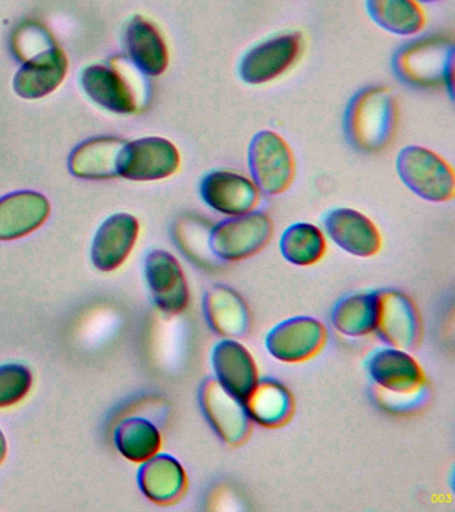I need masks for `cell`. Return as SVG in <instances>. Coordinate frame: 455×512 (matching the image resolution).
Wrapping results in <instances>:
<instances>
[{"label":"cell","instance_id":"1","mask_svg":"<svg viewBox=\"0 0 455 512\" xmlns=\"http://www.w3.org/2000/svg\"><path fill=\"white\" fill-rule=\"evenodd\" d=\"M398 122L399 108L393 92L381 86L367 87L347 107V139L357 150L377 154L393 143Z\"/></svg>","mask_w":455,"mask_h":512},{"label":"cell","instance_id":"2","mask_svg":"<svg viewBox=\"0 0 455 512\" xmlns=\"http://www.w3.org/2000/svg\"><path fill=\"white\" fill-rule=\"evenodd\" d=\"M366 368L383 406L414 407L425 398V372L409 352L379 348L367 359Z\"/></svg>","mask_w":455,"mask_h":512},{"label":"cell","instance_id":"3","mask_svg":"<svg viewBox=\"0 0 455 512\" xmlns=\"http://www.w3.org/2000/svg\"><path fill=\"white\" fill-rule=\"evenodd\" d=\"M398 78L419 88L454 87V43L445 36H429L402 47L393 60Z\"/></svg>","mask_w":455,"mask_h":512},{"label":"cell","instance_id":"4","mask_svg":"<svg viewBox=\"0 0 455 512\" xmlns=\"http://www.w3.org/2000/svg\"><path fill=\"white\" fill-rule=\"evenodd\" d=\"M274 232L270 216L262 211L230 216L211 227V254L222 262H241L259 254L269 244Z\"/></svg>","mask_w":455,"mask_h":512},{"label":"cell","instance_id":"5","mask_svg":"<svg viewBox=\"0 0 455 512\" xmlns=\"http://www.w3.org/2000/svg\"><path fill=\"white\" fill-rule=\"evenodd\" d=\"M397 172L403 184L427 202L445 203L454 199L453 168L429 148H402L397 158Z\"/></svg>","mask_w":455,"mask_h":512},{"label":"cell","instance_id":"6","mask_svg":"<svg viewBox=\"0 0 455 512\" xmlns=\"http://www.w3.org/2000/svg\"><path fill=\"white\" fill-rule=\"evenodd\" d=\"M249 168L259 191L267 196L281 195L294 182L293 151L277 132H258L250 142Z\"/></svg>","mask_w":455,"mask_h":512},{"label":"cell","instance_id":"7","mask_svg":"<svg viewBox=\"0 0 455 512\" xmlns=\"http://www.w3.org/2000/svg\"><path fill=\"white\" fill-rule=\"evenodd\" d=\"M377 318L374 332L387 346L413 351L421 344L422 319L409 296L393 288L375 291Z\"/></svg>","mask_w":455,"mask_h":512},{"label":"cell","instance_id":"8","mask_svg":"<svg viewBox=\"0 0 455 512\" xmlns=\"http://www.w3.org/2000/svg\"><path fill=\"white\" fill-rule=\"evenodd\" d=\"M305 40L301 32H287L251 48L239 64V76L250 86H262L286 74L301 58Z\"/></svg>","mask_w":455,"mask_h":512},{"label":"cell","instance_id":"9","mask_svg":"<svg viewBox=\"0 0 455 512\" xmlns=\"http://www.w3.org/2000/svg\"><path fill=\"white\" fill-rule=\"evenodd\" d=\"M199 404L210 427L227 446L238 447L249 439L253 422L245 404L235 398L215 378H207L199 388Z\"/></svg>","mask_w":455,"mask_h":512},{"label":"cell","instance_id":"10","mask_svg":"<svg viewBox=\"0 0 455 512\" xmlns=\"http://www.w3.org/2000/svg\"><path fill=\"white\" fill-rule=\"evenodd\" d=\"M326 327L313 316H294L278 323L266 335L265 346L282 363H303L325 347Z\"/></svg>","mask_w":455,"mask_h":512},{"label":"cell","instance_id":"11","mask_svg":"<svg viewBox=\"0 0 455 512\" xmlns=\"http://www.w3.org/2000/svg\"><path fill=\"white\" fill-rule=\"evenodd\" d=\"M181 166L178 148L165 138H143L126 143L119 159L118 176L135 182L170 178Z\"/></svg>","mask_w":455,"mask_h":512},{"label":"cell","instance_id":"12","mask_svg":"<svg viewBox=\"0 0 455 512\" xmlns=\"http://www.w3.org/2000/svg\"><path fill=\"white\" fill-rule=\"evenodd\" d=\"M145 276L155 306L167 315H179L189 306L190 291L181 263L165 250L146 256Z\"/></svg>","mask_w":455,"mask_h":512},{"label":"cell","instance_id":"13","mask_svg":"<svg viewBox=\"0 0 455 512\" xmlns=\"http://www.w3.org/2000/svg\"><path fill=\"white\" fill-rule=\"evenodd\" d=\"M261 191L253 180L238 172L217 170L201 182L203 202L219 214L238 216L249 214L258 206Z\"/></svg>","mask_w":455,"mask_h":512},{"label":"cell","instance_id":"14","mask_svg":"<svg viewBox=\"0 0 455 512\" xmlns=\"http://www.w3.org/2000/svg\"><path fill=\"white\" fill-rule=\"evenodd\" d=\"M329 238L347 254L370 258L382 247V238L373 220L353 208H335L325 216Z\"/></svg>","mask_w":455,"mask_h":512},{"label":"cell","instance_id":"15","mask_svg":"<svg viewBox=\"0 0 455 512\" xmlns=\"http://www.w3.org/2000/svg\"><path fill=\"white\" fill-rule=\"evenodd\" d=\"M211 366L218 383L242 402L259 379L253 355L237 339L225 338L215 344L211 352Z\"/></svg>","mask_w":455,"mask_h":512},{"label":"cell","instance_id":"16","mask_svg":"<svg viewBox=\"0 0 455 512\" xmlns=\"http://www.w3.org/2000/svg\"><path fill=\"white\" fill-rule=\"evenodd\" d=\"M139 223L130 214H115L103 222L95 234L91 247V260L98 270H117L135 246L138 239Z\"/></svg>","mask_w":455,"mask_h":512},{"label":"cell","instance_id":"17","mask_svg":"<svg viewBox=\"0 0 455 512\" xmlns=\"http://www.w3.org/2000/svg\"><path fill=\"white\" fill-rule=\"evenodd\" d=\"M203 310L211 330L223 338H242L250 330V311L245 299L225 284H213L206 291Z\"/></svg>","mask_w":455,"mask_h":512},{"label":"cell","instance_id":"18","mask_svg":"<svg viewBox=\"0 0 455 512\" xmlns=\"http://www.w3.org/2000/svg\"><path fill=\"white\" fill-rule=\"evenodd\" d=\"M66 74V55L54 44L23 64L15 76L14 90L25 99L43 98L61 86Z\"/></svg>","mask_w":455,"mask_h":512},{"label":"cell","instance_id":"19","mask_svg":"<svg viewBox=\"0 0 455 512\" xmlns=\"http://www.w3.org/2000/svg\"><path fill=\"white\" fill-rule=\"evenodd\" d=\"M138 483L147 499L167 506L179 502L185 495L187 475L174 456L155 454L139 468Z\"/></svg>","mask_w":455,"mask_h":512},{"label":"cell","instance_id":"20","mask_svg":"<svg viewBox=\"0 0 455 512\" xmlns=\"http://www.w3.org/2000/svg\"><path fill=\"white\" fill-rule=\"evenodd\" d=\"M50 215V203L38 192H15L0 199V240L31 234Z\"/></svg>","mask_w":455,"mask_h":512},{"label":"cell","instance_id":"21","mask_svg":"<svg viewBox=\"0 0 455 512\" xmlns=\"http://www.w3.org/2000/svg\"><path fill=\"white\" fill-rule=\"evenodd\" d=\"M81 82L87 96L106 110L117 114H131L137 110L133 87L117 68L94 64L83 71Z\"/></svg>","mask_w":455,"mask_h":512},{"label":"cell","instance_id":"22","mask_svg":"<svg viewBox=\"0 0 455 512\" xmlns=\"http://www.w3.org/2000/svg\"><path fill=\"white\" fill-rule=\"evenodd\" d=\"M243 404L251 422L265 428L286 426L295 408L289 388L273 378L258 379Z\"/></svg>","mask_w":455,"mask_h":512},{"label":"cell","instance_id":"23","mask_svg":"<svg viewBox=\"0 0 455 512\" xmlns=\"http://www.w3.org/2000/svg\"><path fill=\"white\" fill-rule=\"evenodd\" d=\"M125 44L131 62L143 74L159 76L169 66L165 39L158 28L142 16H135L127 26Z\"/></svg>","mask_w":455,"mask_h":512},{"label":"cell","instance_id":"24","mask_svg":"<svg viewBox=\"0 0 455 512\" xmlns=\"http://www.w3.org/2000/svg\"><path fill=\"white\" fill-rule=\"evenodd\" d=\"M125 144L123 140L115 138H99L83 143L71 155L70 170L83 179L115 178Z\"/></svg>","mask_w":455,"mask_h":512},{"label":"cell","instance_id":"25","mask_svg":"<svg viewBox=\"0 0 455 512\" xmlns=\"http://www.w3.org/2000/svg\"><path fill=\"white\" fill-rule=\"evenodd\" d=\"M366 10L377 26L394 35L418 34L426 24L417 0H366Z\"/></svg>","mask_w":455,"mask_h":512},{"label":"cell","instance_id":"26","mask_svg":"<svg viewBox=\"0 0 455 512\" xmlns=\"http://www.w3.org/2000/svg\"><path fill=\"white\" fill-rule=\"evenodd\" d=\"M377 318V296L375 291L357 292L339 300L333 312L331 323L339 334L349 338H361L374 332Z\"/></svg>","mask_w":455,"mask_h":512},{"label":"cell","instance_id":"27","mask_svg":"<svg viewBox=\"0 0 455 512\" xmlns=\"http://www.w3.org/2000/svg\"><path fill=\"white\" fill-rule=\"evenodd\" d=\"M323 232L311 223L299 222L287 227L279 240V250L287 262L298 267L318 263L326 254Z\"/></svg>","mask_w":455,"mask_h":512},{"label":"cell","instance_id":"28","mask_svg":"<svg viewBox=\"0 0 455 512\" xmlns=\"http://www.w3.org/2000/svg\"><path fill=\"white\" fill-rule=\"evenodd\" d=\"M115 446L126 459L135 463L146 462L158 454L162 436L158 427L145 418H129L119 423L114 434Z\"/></svg>","mask_w":455,"mask_h":512},{"label":"cell","instance_id":"29","mask_svg":"<svg viewBox=\"0 0 455 512\" xmlns=\"http://www.w3.org/2000/svg\"><path fill=\"white\" fill-rule=\"evenodd\" d=\"M211 227V223L201 216L186 215L174 224L173 231L175 243L186 258L205 270H214L219 266L218 259L210 251Z\"/></svg>","mask_w":455,"mask_h":512},{"label":"cell","instance_id":"30","mask_svg":"<svg viewBox=\"0 0 455 512\" xmlns=\"http://www.w3.org/2000/svg\"><path fill=\"white\" fill-rule=\"evenodd\" d=\"M33 384L29 368L18 363L0 366V408L14 406L26 398Z\"/></svg>","mask_w":455,"mask_h":512},{"label":"cell","instance_id":"31","mask_svg":"<svg viewBox=\"0 0 455 512\" xmlns=\"http://www.w3.org/2000/svg\"><path fill=\"white\" fill-rule=\"evenodd\" d=\"M7 454V442L5 438V434H3L2 430H0V464L3 463Z\"/></svg>","mask_w":455,"mask_h":512},{"label":"cell","instance_id":"32","mask_svg":"<svg viewBox=\"0 0 455 512\" xmlns=\"http://www.w3.org/2000/svg\"><path fill=\"white\" fill-rule=\"evenodd\" d=\"M417 2L430 3V2H439V0H417Z\"/></svg>","mask_w":455,"mask_h":512}]
</instances>
